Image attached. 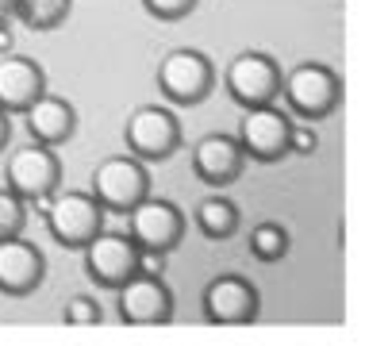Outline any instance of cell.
<instances>
[{"mask_svg": "<svg viewBox=\"0 0 365 346\" xmlns=\"http://www.w3.org/2000/svg\"><path fill=\"white\" fill-rule=\"evenodd\" d=\"M281 93L289 112H296L300 120H327L342 101V81L331 66L300 62L281 73Z\"/></svg>", "mask_w": 365, "mask_h": 346, "instance_id": "6da1fadb", "label": "cell"}, {"mask_svg": "<svg viewBox=\"0 0 365 346\" xmlns=\"http://www.w3.org/2000/svg\"><path fill=\"white\" fill-rule=\"evenodd\" d=\"M150 193V173L135 154H112L93 170V196L104 212H127Z\"/></svg>", "mask_w": 365, "mask_h": 346, "instance_id": "7a4b0ae2", "label": "cell"}, {"mask_svg": "<svg viewBox=\"0 0 365 346\" xmlns=\"http://www.w3.org/2000/svg\"><path fill=\"white\" fill-rule=\"evenodd\" d=\"M123 138H127V151L139 162H165L181 146V123H177V116L170 108L143 104L127 116Z\"/></svg>", "mask_w": 365, "mask_h": 346, "instance_id": "3957f363", "label": "cell"}, {"mask_svg": "<svg viewBox=\"0 0 365 346\" xmlns=\"http://www.w3.org/2000/svg\"><path fill=\"white\" fill-rule=\"evenodd\" d=\"M215 85V66L192 46H177L158 66V88L173 104H200Z\"/></svg>", "mask_w": 365, "mask_h": 346, "instance_id": "277c9868", "label": "cell"}, {"mask_svg": "<svg viewBox=\"0 0 365 346\" xmlns=\"http://www.w3.org/2000/svg\"><path fill=\"white\" fill-rule=\"evenodd\" d=\"M4 181L24 200H46V196H54L58 181H62V162H58V154L46 143L19 146V151L8 154Z\"/></svg>", "mask_w": 365, "mask_h": 346, "instance_id": "5b68a950", "label": "cell"}, {"mask_svg": "<svg viewBox=\"0 0 365 346\" xmlns=\"http://www.w3.org/2000/svg\"><path fill=\"white\" fill-rule=\"evenodd\" d=\"M223 81L235 104H242V108L273 104L281 96V66L262 51H242L227 62Z\"/></svg>", "mask_w": 365, "mask_h": 346, "instance_id": "8992f818", "label": "cell"}, {"mask_svg": "<svg viewBox=\"0 0 365 346\" xmlns=\"http://www.w3.org/2000/svg\"><path fill=\"white\" fill-rule=\"evenodd\" d=\"M127 227H131V239L139 250H162L170 254L177 243L185 239V215L173 200L146 193L139 204L127 208Z\"/></svg>", "mask_w": 365, "mask_h": 346, "instance_id": "52a82bcc", "label": "cell"}, {"mask_svg": "<svg viewBox=\"0 0 365 346\" xmlns=\"http://www.w3.org/2000/svg\"><path fill=\"white\" fill-rule=\"evenodd\" d=\"M46 227H51L54 243L81 250L104 227V208L96 204L93 193H58L46 208Z\"/></svg>", "mask_w": 365, "mask_h": 346, "instance_id": "ba28073f", "label": "cell"}, {"mask_svg": "<svg viewBox=\"0 0 365 346\" xmlns=\"http://www.w3.org/2000/svg\"><path fill=\"white\" fill-rule=\"evenodd\" d=\"M85 273L93 285L101 289H120L127 277L139 265V246H135L131 235H112V231H96L85 246Z\"/></svg>", "mask_w": 365, "mask_h": 346, "instance_id": "9c48e42d", "label": "cell"}, {"mask_svg": "<svg viewBox=\"0 0 365 346\" xmlns=\"http://www.w3.org/2000/svg\"><path fill=\"white\" fill-rule=\"evenodd\" d=\"M200 304H204V320L215 323V327H242L258 315V289L239 273H220L208 281Z\"/></svg>", "mask_w": 365, "mask_h": 346, "instance_id": "30bf717a", "label": "cell"}, {"mask_svg": "<svg viewBox=\"0 0 365 346\" xmlns=\"http://www.w3.org/2000/svg\"><path fill=\"white\" fill-rule=\"evenodd\" d=\"M289 131L292 120L273 104H254L246 108L242 127H239V146L246 158L254 162H277V158L289 154Z\"/></svg>", "mask_w": 365, "mask_h": 346, "instance_id": "8fae6325", "label": "cell"}, {"mask_svg": "<svg viewBox=\"0 0 365 346\" xmlns=\"http://www.w3.org/2000/svg\"><path fill=\"white\" fill-rule=\"evenodd\" d=\"M120 315L123 323L135 327H154V323L173 320V292L162 277L150 273H131L120 285Z\"/></svg>", "mask_w": 365, "mask_h": 346, "instance_id": "7c38bea8", "label": "cell"}, {"mask_svg": "<svg viewBox=\"0 0 365 346\" xmlns=\"http://www.w3.org/2000/svg\"><path fill=\"white\" fill-rule=\"evenodd\" d=\"M46 277V258L35 243L19 239H0V292L4 296H27L43 285Z\"/></svg>", "mask_w": 365, "mask_h": 346, "instance_id": "4fadbf2b", "label": "cell"}, {"mask_svg": "<svg viewBox=\"0 0 365 346\" xmlns=\"http://www.w3.org/2000/svg\"><path fill=\"white\" fill-rule=\"evenodd\" d=\"M242 166H246V154H242L239 138H231L223 131L204 135L192 146V173L204 185H212V189H227L231 181H239Z\"/></svg>", "mask_w": 365, "mask_h": 346, "instance_id": "5bb4252c", "label": "cell"}, {"mask_svg": "<svg viewBox=\"0 0 365 346\" xmlns=\"http://www.w3.org/2000/svg\"><path fill=\"white\" fill-rule=\"evenodd\" d=\"M43 93H46V73L35 58H24V54L0 58V108H4L8 116L24 112V108Z\"/></svg>", "mask_w": 365, "mask_h": 346, "instance_id": "9a60e30c", "label": "cell"}, {"mask_svg": "<svg viewBox=\"0 0 365 346\" xmlns=\"http://www.w3.org/2000/svg\"><path fill=\"white\" fill-rule=\"evenodd\" d=\"M24 116H27V131H31V138L35 143H46V146L66 143V138L73 135V127H77L73 104L62 101V96H51V93L35 96V101L24 108Z\"/></svg>", "mask_w": 365, "mask_h": 346, "instance_id": "2e32d148", "label": "cell"}, {"mask_svg": "<svg viewBox=\"0 0 365 346\" xmlns=\"http://www.w3.org/2000/svg\"><path fill=\"white\" fill-rule=\"evenodd\" d=\"M196 227L208 239H231L239 231V208L227 200V196H208V200L196 204Z\"/></svg>", "mask_w": 365, "mask_h": 346, "instance_id": "e0dca14e", "label": "cell"}, {"mask_svg": "<svg viewBox=\"0 0 365 346\" xmlns=\"http://www.w3.org/2000/svg\"><path fill=\"white\" fill-rule=\"evenodd\" d=\"M70 8H73V0H16V16L31 31H54L58 24H66Z\"/></svg>", "mask_w": 365, "mask_h": 346, "instance_id": "ac0fdd59", "label": "cell"}, {"mask_svg": "<svg viewBox=\"0 0 365 346\" xmlns=\"http://www.w3.org/2000/svg\"><path fill=\"white\" fill-rule=\"evenodd\" d=\"M250 254L258 262H281L289 254V231L281 223H258L250 231Z\"/></svg>", "mask_w": 365, "mask_h": 346, "instance_id": "d6986e66", "label": "cell"}, {"mask_svg": "<svg viewBox=\"0 0 365 346\" xmlns=\"http://www.w3.org/2000/svg\"><path fill=\"white\" fill-rule=\"evenodd\" d=\"M27 223V208H24V196H16L12 189H0V239H12V235L24 231Z\"/></svg>", "mask_w": 365, "mask_h": 346, "instance_id": "ffe728a7", "label": "cell"}, {"mask_svg": "<svg viewBox=\"0 0 365 346\" xmlns=\"http://www.w3.org/2000/svg\"><path fill=\"white\" fill-rule=\"evenodd\" d=\"M101 304L93 300V296H70L66 300V323H73V327H93V323H101Z\"/></svg>", "mask_w": 365, "mask_h": 346, "instance_id": "44dd1931", "label": "cell"}, {"mask_svg": "<svg viewBox=\"0 0 365 346\" xmlns=\"http://www.w3.org/2000/svg\"><path fill=\"white\" fill-rule=\"evenodd\" d=\"M143 8L150 12L154 19H165V24H173V19H185L196 8V0H143Z\"/></svg>", "mask_w": 365, "mask_h": 346, "instance_id": "7402d4cb", "label": "cell"}, {"mask_svg": "<svg viewBox=\"0 0 365 346\" xmlns=\"http://www.w3.org/2000/svg\"><path fill=\"white\" fill-rule=\"evenodd\" d=\"M315 146H319V138H315L312 127H292V131H289V151H296V154H312Z\"/></svg>", "mask_w": 365, "mask_h": 346, "instance_id": "603a6c76", "label": "cell"}, {"mask_svg": "<svg viewBox=\"0 0 365 346\" xmlns=\"http://www.w3.org/2000/svg\"><path fill=\"white\" fill-rule=\"evenodd\" d=\"M8 135H12V120H8V112H4V108H0V151H4Z\"/></svg>", "mask_w": 365, "mask_h": 346, "instance_id": "cb8c5ba5", "label": "cell"}, {"mask_svg": "<svg viewBox=\"0 0 365 346\" xmlns=\"http://www.w3.org/2000/svg\"><path fill=\"white\" fill-rule=\"evenodd\" d=\"M12 16H16V0H0V27H4Z\"/></svg>", "mask_w": 365, "mask_h": 346, "instance_id": "d4e9b609", "label": "cell"}, {"mask_svg": "<svg viewBox=\"0 0 365 346\" xmlns=\"http://www.w3.org/2000/svg\"><path fill=\"white\" fill-rule=\"evenodd\" d=\"M8 51H12V35H8V24H4L0 27V54H8Z\"/></svg>", "mask_w": 365, "mask_h": 346, "instance_id": "484cf974", "label": "cell"}]
</instances>
